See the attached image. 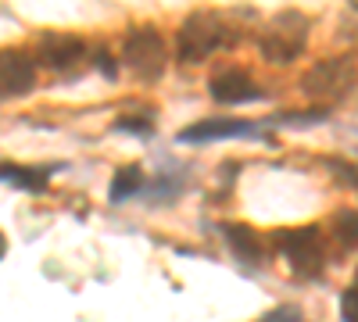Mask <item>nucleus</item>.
<instances>
[{"instance_id": "nucleus-1", "label": "nucleus", "mask_w": 358, "mask_h": 322, "mask_svg": "<svg viewBox=\"0 0 358 322\" xmlns=\"http://www.w3.org/2000/svg\"><path fill=\"white\" fill-rule=\"evenodd\" d=\"M229 43V25L215 11H194L176 33V54L183 65H201L208 54Z\"/></svg>"}, {"instance_id": "nucleus-2", "label": "nucleus", "mask_w": 358, "mask_h": 322, "mask_svg": "<svg viewBox=\"0 0 358 322\" xmlns=\"http://www.w3.org/2000/svg\"><path fill=\"white\" fill-rule=\"evenodd\" d=\"M276 247L287 258V265L294 269V276L301 279H315L326 269V240L319 226H301V229H280L276 233Z\"/></svg>"}, {"instance_id": "nucleus-3", "label": "nucleus", "mask_w": 358, "mask_h": 322, "mask_svg": "<svg viewBox=\"0 0 358 322\" xmlns=\"http://www.w3.org/2000/svg\"><path fill=\"white\" fill-rule=\"evenodd\" d=\"M305 43H308V18L301 11H280L268 22L265 33L258 36L262 57L273 65H290L294 57L305 50Z\"/></svg>"}, {"instance_id": "nucleus-4", "label": "nucleus", "mask_w": 358, "mask_h": 322, "mask_svg": "<svg viewBox=\"0 0 358 322\" xmlns=\"http://www.w3.org/2000/svg\"><path fill=\"white\" fill-rule=\"evenodd\" d=\"M355 90V57L341 54V57H322L315 61L305 75H301V94L312 101H344Z\"/></svg>"}, {"instance_id": "nucleus-5", "label": "nucleus", "mask_w": 358, "mask_h": 322, "mask_svg": "<svg viewBox=\"0 0 358 322\" xmlns=\"http://www.w3.org/2000/svg\"><path fill=\"white\" fill-rule=\"evenodd\" d=\"M122 61L147 82H155L165 75V65H169V47H165V36L151 25H136L126 33L122 40Z\"/></svg>"}, {"instance_id": "nucleus-6", "label": "nucleus", "mask_w": 358, "mask_h": 322, "mask_svg": "<svg viewBox=\"0 0 358 322\" xmlns=\"http://www.w3.org/2000/svg\"><path fill=\"white\" fill-rule=\"evenodd\" d=\"M36 90V65L25 50H0V97H25Z\"/></svg>"}, {"instance_id": "nucleus-7", "label": "nucleus", "mask_w": 358, "mask_h": 322, "mask_svg": "<svg viewBox=\"0 0 358 322\" xmlns=\"http://www.w3.org/2000/svg\"><path fill=\"white\" fill-rule=\"evenodd\" d=\"M40 61L50 72H76L86 61V43L69 33H47L40 36Z\"/></svg>"}, {"instance_id": "nucleus-8", "label": "nucleus", "mask_w": 358, "mask_h": 322, "mask_svg": "<svg viewBox=\"0 0 358 322\" xmlns=\"http://www.w3.org/2000/svg\"><path fill=\"white\" fill-rule=\"evenodd\" d=\"M208 94H212L219 104H255L262 101V86L244 72V68H226L219 75H212V82H208Z\"/></svg>"}, {"instance_id": "nucleus-9", "label": "nucleus", "mask_w": 358, "mask_h": 322, "mask_svg": "<svg viewBox=\"0 0 358 322\" xmlns=\"http://www.w3.org/2000/svg\"><path fill=\"white\" fill-rule=\"evenodd\" d=\"M255 133L251 122L244 119H201L187 129H179V143H215V140H233V136H248Z\"/></svg>"}, {"instance_id": "nucleus-10", "label": "nucleus", "mask_w": 358, "mask_h": 322, "mask_svg": "<svg viewBox=\"0 0 358 322\" xmlns=\"http://www.w3.org/2000/svg\"><path fill=\"white\" fill-rule=\"evenodd\" d=\"M222 237L229 240L233 254L241 258V261H248V265H262V261H265V247H262L255 229L236 226V222H222Z\"/></svg>"}, {"instance_id": "nucleus-11", "label": "nucleus", "mask_w": 358, "mask_h": 322, "mask_svg": "<svg viewBox=\"0 0 358 322\" xmlns=\"http://www.w3.org/2000/svg\"><path fill=\"white\" fill-rule=\"evenodd\" d=\"M50 172L54 168H36V165H0V180L11 183V186H22V190H43L47 180H50Z\"/></svg>"}, {"instance_id": "nucleus-12", "label": "nucleus", "mask_w": 358, "mask_h": 322, "mask_svg": "<svg viewBox=\"0 0 358 322\" xmlns=\"http://www.w3.org/2000/svg\"><path fill=\"white\" fill-rule=\"evenodd\" d=\"M140 186H143V168H140V165H122V168L115 172L111 186H108V197H111V204H122V200L133 197Z\"/></svg>"}, {"instance_id": "nucleus-13", "label": "nucleus", "mask_w": 358, "mask_h": 322, "mask_svg": "<svg viewBox=\"0 0 358 322\" xmlns=\"http://www.w3.org/2000/svg\"><path fill=\"white\" fill-rule=\"evenodd\" d=\"M330 233H334V240H337L344 251L358 247V212H355V208L337 212L334 222H330Z\"/></svg>"}, {"instance_id": "nucleus-14", "label": "nucleus", "mask_w": 358, "mask_h": 322, "mask_svg": "<svg viewBox=\"0 0 358 322\" xmlns=\"http://www.w3.org/2000/svg\"><path fill=\"white\" fill-rule=\"evenodd\" d=\"M326 168H330L341 183H348L351 190H358V165H351V161H341V158H330L326 161Z\"/></svg>"}, {"instance_id": "nucleus-15", "label": "nucleus", "mask_w": 358, "mask_h": 322, "mask_svg": "<svg viewBox=\"0 0 358 322\" xmlns=\"http://www.w3.org/2000/svg\"><path fill=\"white\" fill-rule=\"evenodd\" d=\"M115 129H118V133H136V136H151L155 122H151V119H133V115H122V119H115Z\"/></svg>"}, {"instance_id": "nucleus-16", "label": "nucleus", "mask_w": 358, "mask_h": 322, "mask_svg": "<svg viewBox=\"0 0 358 322\" xmlns=\"http://www.w3.org/2000/svg\"><path fill=\"white\" fill-rule=\"evenodd\" d=\"M258 322H301V312H297L294 305H280L273 312H265Z\"/></svg>"}, {"instance_id": "nucleus-17", "label": "nucleus", "mask_w": 358, "mask_h": 322, "mask_svg": "<svg viewBox=\"0 0 358 322\" xmlns=\"http://www.w3.org/2000/svg\"><path fill=\"white\" fill-rule=\"evenodd\" d=\"M326 115H330V111H322V108H315L312 115H283L280 122H290V126H308V122H322Z\"/></svg>"}, {"instance_id": "nucleus-18", "label": "nucleus", "mask_w": 358, "mask_h": 322, "mask_svg": "<svg viewBox=\"0 0 358 322\" xmlns=\"http://www.w3.org/2000/svg\"><path fill=\"white\" fill-rule=\"evenodd\" d=\"M341 312H344V322H358V294L355 290H348L341 298Z\"/></svg>"}, {"instance_id": "nucleus-19", "label": "nucleus", "mask_w": 358, "mask_h": 322, "mask_svg": "<svg viewBox=\"0 0 358 322\" xmlns=\"http://www.w3.org/2000/svg\"><path fill=\"white\" fill-rule=\"evenodd\" d=\"M94 65H97V68H101V72H104L108 79H115V75H118V65L111 61V54H108L104 47H101V50L94 54Z\"/></svg>"}, {"instance_id": "nucleus-20", "label": "nucleus", "mask_w": 358, "mask_h": 322, "mask_svg": "<svg viewBox=\"0 0 358 322\" xmlns=\"http://www.w3.org/2000/svg\"><path fill=\"white\" fill-rule=\"evenodd\" d=\"M4 254H8V237L0 233V258H4Z\"/></svg>"}, {"instance_id": "nucleus-21", "label": "nucleus", "mask_w": 358, "mask_h": 322, "mask_svg": "<svg viewBox=\"0 0 358 322\" xmlns=\"http://www.w3.org/2000/svg\"><path fill=\"white\" fill-rule=\"evenodd\" d=\"M351 290H355V294H358V269H355V286H351Z\"/></svg>"}]
</instances>
